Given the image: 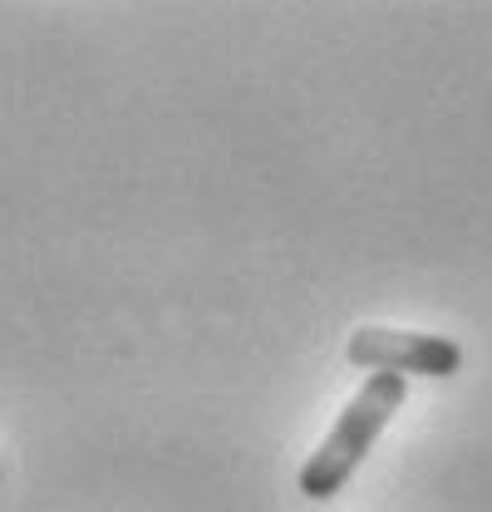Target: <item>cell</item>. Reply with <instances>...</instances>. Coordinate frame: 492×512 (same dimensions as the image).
<instances>
[{
  "label": "cell",
  "instance_id": "obj_1",
  "mask_svg": "<svg viewBox=\"0 0 492 512\" xmlns=\"http://www.w3.org/2000/svg\"><path fill=\"white\" fill-rule=\"evenodd\" d=\"M404 394H409V380H404V375H389V370H374V375L355 389V399L340 409L335 429L320 439V448L310 453L306 468H301V493H306L310 503L335 498V493L355 478V468L369 458L374 439H379V434L389 429V419L399 414Z\"/></svg>",
  "mask_w": 492,
  "mask_h": 512
},
{
  "label": "cell",
  "instance_id": "obj_2",
  "mask_svg": "<svg viewBox=\"0 0 492 512\" xmlns=\"http://www.w3.org/2000/svg\"><path fill=\"white\" fill-rule=\"evenodd\" d=\"M350 365L360 370H389V375H424V380H448L463 370V345L429 330H394V325H360L345 345Z\"/></svg>",
  "mask_w": 492,
  "mask_h": 512
}]
</instances>
